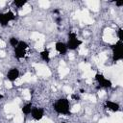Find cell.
Wrapping results in <instances>:
<instances>
[{"label": "cell", "instance_id": "1", "mask_svg": "<svg viewBox=\"0 0 123 123\" xmlns=\"http://www.w3.org/2000/svg\"><path fill=\"white\" fill-rule=\"evenodd\" d=\"M53 108L58 114L67 115L70 112V102L67 98H60L53 104Z\"/></svg>", "mask_w": 123, "mask_h": 123}, {"label": "cell", "instance_id": "2", "mask_svg": "<svg viewBox=\"0 0 123 123\" xmlns=\"http://www.w3.org/2000/svg\"><path fill=\"white\" fill-rule=\"evenodd\" d=\"M28 48H29V45H28V43L26 41L19 40L17 46L15 48H13V53H14L15 58H17V59H23V58H25V56L27 54Z\"/></svg>", "mask_w": 123, "mask_h": 123}, {"label": "cell", "instance_id": "3", "mask_svg": "<svg viewBox=\"0 0 123 123\" xmlns=\"http://www.w3.org/2000/svg\"><path fill=\"white\" fill-rule=\"evenodd\" d=\"M81 44H82V40L77 37V35L75 33L71 32L68 35V38H67V42H66L67 49L68 50H76Z\"/></svg>", "mask_w": 123, "mask_h": 123}, {"label": "cell", "instance_id": "4", "mask_svg": "<svg viewBox=\"0 0 123 123\" xmlns=\"http://www.w3.org/2000/svg\"><path fill=\"white\" fill-rule=\"evenodd\" d=\"M122 41L121 40H118L112 47V59L114 62H117V61H121L122 58H123V46H122Z\"/></svg>", "mask_w": 123, "mask_h": 123}, {"label": "cell", "instance_id": "5", "mask_svg": "<svg viewBox=\"0 0 123 123\" xmlns=\"http://www.w3.org/2000/svg\"><path fill=\"white\" fill-rule=\"evenodd\" d=\"M15 19V14L12 11H7L4 12H0V25L5 27L11 21Z\"/></svg>", "mask_w": 123, "mask_h": 123}, {"label": "cell", "instance_id": "6", "mask_svg": "<svg viewBox=\"0 0 123 123\" xmlns=\"http://www.w3.org/2000/svg\"><path fill=\"white\" fill-rule=\"evenodd\" d=\"M30 114H31V116L34 120L39 121L44 116V110L42 108H39V107H33L32 111H31Z\"/></svg>", "mask_w": 123, "mask_h": 123}, {"label": "cell", "instance_id": "7", "mask_svg": "<svg viewBox=\"0 0 123 123\" xmlns=\"http://www.w3.org/2000/svg\"><path fill=\"white\" fill-rule=\"evenodd\" d=\"M95 79L98 83V85L102 87H111V82L106 78L105 76H103L102 74H96L95 75Z\"/></svg>", "mask_w": 123, "mask_h": 123}, {"label": "cell", "instance_id": "8", "mask_svg": "<svg viewBox=\"0 0 123 123\" xmlns=\"http://www.w3.org/2000/svg\"><path fill=\"white\" fill-rule=\"evenodd\" d=\"M19 75H20L19 70L16 67H13V68H11L8 70L6 77L10 82H14L19 78Z\"/></svg>", "mask_w": 123, "mask_h": 123}, {"label": "cell", "instance_id": "9", "mask_svg": "<svg viewBox=\"0 0 123 123\" xmlns=\"http://www.w3.org/2000/svg\"><path fill=\"white\" fill-rule=\"evenodd\" d=\"M55 49L56 51L61 54V55H64L67 53L68 49H67V46H66V43L65 42H62V41H58L55 43Z\"/></svg>", "mask_w": 123, "mask_h": 123}, {"label": "cell", "instance_id": "10", "mask_svg": "<svg viewBox=\"0 0 123 123\" xmlns=\"http://www.w3.org/2000/svg\"><path fill=\"white\" fill-rule=\"evenodd\" d=\"M106 106L108 108V110L110 111H117L119 110V105L115 102H112V101H107L106 102Z\"/></svg>", "mask_w": 123, "mask_h": 123}, {"label": "cell", "instance_id": "11", "mask_svg": "<svg viewBox=\"0 0 123 123\" xmlns=\"http://www.w3.org/2000/svg\"><path fill=\"white\" fill-rule=\"evenodd\" d=\"M32 109H33V104L32 103H26L25 105H23L21 111L25 115H29L32 111Z\"/></svg>", "mask_w": 123, "mask_h": 123}, {"label": "cell", "instance_id": "12", "mask_svg": "<svg viewBox=\"0 0 123 123\" xmlns=\"http://www.w3.org/2000/svg\"><path fill=\"white\" fill-rule=\"evenodd\" d=\"M39 56H40L41 60L44 61V62H49L50 61V52H49L48 49H45V50L41 51Z\"/></svg>", "mask_w": 123, "mask_h": 123}, {"label": "cell", "instance_id": "13", "mask_svg": "<svg viewBox=\"0 0 123 123\" xmlns=\"http://www.w3.org/2000/svg\"><path fill=\"white\" fill-rule=\"evenodd\" d=\"M12 3H13V5H14L15 8L20 9V8H23L27 4V1H25V0H15Z\"/></svg>", "mask_w": 123, "mask_h": 123}, {"label": "cell", "instance_id": "14", "mask_svg": "<svg viewBox=\"0 0 123 123\" xmlns=\"http://www.w3.org/2000/svg\"><path fill=\"white\" fill-rule=\"evenodd\" d=\"M18 42H19V40H18L15 37H12L9 38V43H10V45H11L12 48H15V47L17 46Z\"/></svg>", "mask_w": 123, "mask_h": 123}, {"label": "cell", "instance_id": "15", "mask_svg": "<svg viewBox=\"0 0 123 123\" xmlns=\"http://www.w3.org/2000/svg\"><path fill=\"white\" fill-rule=\"evenodd\" d=\"M122 33H123L122 29H121V28H119V29H118V31H117V37H118V40H121V41H122V39H123Z\"/></svg>", "mask_w": 123, "mask_h": 123}, {"label": "cell", "instance_id": "16", "mask_svg": "<svg viewBox=\"0 0 123 123\" xmlns=\"http://www.w3.org/2000/svg\"><path fill=\"white\" fill-rule=\"evenodd\" d=\"M2 98H3V95H2L1 93H0V99H2Z\"/></svg>", "mask_w": 123, "mask_h": 123}, {"label": "cell", "instance_id": "17", "mask_svg": "<svg viewBox=\"0 0 123 123\" xmlns=\"http://www.w3.org/2000/svg\"><path fill=\"white\" fill-rule=\"evenodd\" d=\"M61 123H66V122H61Z\"/></svg>", "mask_w": 123, "mask_h": 123}]
</instances>
